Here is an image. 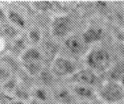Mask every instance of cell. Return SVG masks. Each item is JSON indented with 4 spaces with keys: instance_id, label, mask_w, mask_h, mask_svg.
Instances as JSON below:
<instances>
[{
    "instance_id": "1",
    "label": "cell",
    "mask_w": 124,
    "mask_h": 104,
    "mask_svg": "<svg viewBox=\"0 0 124 104\" xmlns=\"http://www.w3.org/2000/svg\"><path fill=\"white\" fill-rule=\"evenodd\" d=\"M75 22L72 17L67 13H59L50 19L49 33L56 41L63 40L72 34Z\"/></svg>"
},
{
    "instance_id": "2",
    "label": "cell",
    "mask_w": 124,
    "mask_h": 104,
    "mask_svg": "<svg viewBox=\"0 0 124 104\" xmlns=\"http://www.w3.org/2000/svg\"><path fill=\"white\" fill-rule=\"evenodd\" d=\"M85 62L93 71L103 72L110 67L111 56L105 49L95 48L87 53Z\"/></svg>"
},
{
    "instance_id": "3",
    "label": "cell",
    "mask_w": 124,
    "mask_h": 104,
    "mask_svg": "<svg viewBox=\"0 0 124 104\" xmlns=\"http://www.w3.org/2000/svg\"><path fill=\"white\" fill-rule=\"evenodd\" d=\"M49 67L57 79L69 78L77 70V66L74 61L62 55H58Z\"/></svg>"
},
{
    "instance_id": "4",
    "label": "cell",
    "mask_w": 124,
    "mask_h": 104,
    "mask_svg": "<svg viewBox=\"0 0 124 104\" xmlns=\"http://www.w3.org/2000/svg\"><path fill=\"white\" fill-rule=\"evenodd\" d=\"M100 95L106 103L117 104L121 103L124 98V88L119 83L110 79L102 84Z\"/></svg>"
},
{
    "instance_id": "5",
    "label": "cell",
    "mask_w": 124,
    "mask_h": 104,
    "mask_svg": "<svg viewBox=\"0 0 124 104\" xmlns=\"http://www.w3.org/2000/svg\"><path fill=\"white\" fill-rule=\"evenodd\" d=\"M39 48L42 53L44 58V63L45 65L49 66L52 61L60 55L61 46L58 45V41L49 36L47 37L45 36L43 41L39 46Z\"/></svg>"
},
{
    "instance_id": "6",
    "label": "cell",
    "mask_w": 124,
    "mask_h": 104,
    "mask_svg": "<svg viewBox=\"0 0 124 104\" xmlns=\"http://www.w3.org/2000/svg\"><path fill=\"white\" fill-rule=\"evenodd\" d=\"M24 8L15 7H7L8 22L13 25L22 32L30 27L28 14L24 12Z\"/></svg>"
},
{
    "instance_id": "7",
    "label": "cell",
    "mask_w": 124,
    "mask_h": 104,
    "mask_svg": "<svg viewBox=\"0 0 124 104\" xmlns=\"http://www.w3.org/2000/svg\"><path fill=\"white\" fill-rule=\"evenodd\" d=\"M63 46L71 55L79 56L85 52L86 45L84 42L81 35L72 33L63 40Z\"/></svg>"
},
{
    "instance_id": "8",
    "label": "cell",
    "mask_w": 124,
    "mask_h": 104,
    "mask_svg": "<svg viewBox=\"0 0 124 104\" xmlns=\"http://www.w3.org/2000/svg\"><path fill=\"white\" fill-rule=\"evenodd\" d=\"M68 79L71 84H80L91 87L96 84L98 78L95 72L89 68H85L77 69V72Z\"/></svg>"
},
{
    "instance_id": "9",
    "label": "cell",
    "mask_w": 124,
    "mask_h": 104,
    "mask_svg": "<svg viewBox=\"0 0 124 104\" xmlns=\"http://www.w3.org/2000/svg\"><path fill=\"white\" fill-rule=\"evenodd\" d=\"M52 101L58 104H74L76 97L70 88L59 87L54 88L52 92Z\"/></svg>"
},
{
    "instance_id": "10",
    "label": "cell",
    "mask_w": 124,
    "mask_h": 104,
    "mask_svg": "<svg viewBox=\"0 0 124 104\" xmlns=\"http://www.w3.org/2000/svg\"><path fill=\"white\" fill-rule=\"evenodd\" d=\"M23 33L30 46H39L45 36V31L34 24H31Z\"/></svg>"
},
{
    "instance_id": "11",
    "label": "cell",
    "mask_w": 124,
    "mask_h": 104,
    "mask_svg": "<svg viewBox=\"0 0 124 104\" xmlns=\"http://www.w3.org/2000/svg\"><path fill=\"white\" fill-rule=\"evenodd\" d=\"M29 44L27 42V40L25 37L24 33H22L20 36L15 38L13 41H10L8 45V53L12 56L20 58V56L22 55V53L29 47Z\"/></svg>"
},
{
    "instance_id": "12",
    "label": "cell",
    "mask_w": 124,
    "mask_h": 104,
    "mask_svg": "<svg viewBox=\"0 0 124 104\" xmlns=\"http://www.w3.org/2000/svg\"><path fill=\"white\" fill-rule=\"evenodd\" d=\"M21 65L28 63H44V58L39 46H29L20 56ZM45 64V63H44Z\"/></svg>"
},
{
    "instance_id": "13",
    "label": "cell",
    "mask_w": 124,
    "mask_h": 104,
    "mask_svg": "<svg viewBox=\"0 0 124 104\" xmlns=\"http://www.w3.org/2000/svg\"><path fill=\"white\" fill-rule=\"evenodd\" d=\"M70 89L76 98L79 97L82 101L94 100L95 93L91 87L80 84H71Z\"/></svg>"
},
{
    "instance_id": "14",
    "label": "cell",
    "mask_w": 124,
    "mask_h": 104,
    "mask_svg": "<svg viewBox=\"0 0 124 104\" xmlns=\"http://www.w3.org/2000/svg\"><path fill=\"white\" fill-rule=\"evenodd\" d=\"M56 79L57 78L50 70L49 67L45 66L39 74V75L35 78V85H39L50 89L54 88Z\"/></svg>"
},
{
    "instance_id": "15",
    "label": "cell",
    "mask_w": 124,
    "mask_h": 104,
    "mask_svg": "<svg viewBox=\"0 0 124 104\" xmlns=\"http://www.w3.org/2000/svg\"><path fill=\"white\" fill-rule=\"evenodd\" d=\"M103 30L97 27H90L81 34L84 42L86 46L94 44L101 40L103 37Z\"/></svg>"
},
{
    "instance_id": "16",
    "label": "cell",
    "mask_w": 124,
    "mask_h": 104,
    "mask_svg": "<svg viewBox=\"0 0 124 104\" xmlns=\"http://www.w3.org/2000/svg\"><path fill=\"white\" fill-rule=\"evenodd\" d=\"M31 98H34L45 104L52 102V92H50V89L39 85H35L31 88Z\"/></svg>"
},
{
    "instance_id": "17",
    "label": "cell",
    "mask_w": 124,
    "mask_h": 104,
    "mask_svg": "<svg viewBox=\"0 0 124 104\" xmlns=\"http://www.w3.org/2000/svg\"><path fill=\"white\" fill-rule=\"evenodd\" d=\"M30 3L31 8L35 13L46 16L53 12L55 8V2L52 1H33Z\"/></svg>"
},
{
    "instance_id": "18",
    "label": "cell",
    "mask_w": 124,
    "mask_h": 104,
    "mask_svg": "<svg viewBox=\"0 0 124 104\" xmlns=\"http://www.w3.org/2000/svg\"><path fill=\"white\" fill-rule=\"evenodd\" d=\"M22 33V31L14 27L13 25L10 24L9 22H7L5 24L2 25V31L1 36L4 39H6L8 42L13 41L15 38H16L18 36H20Z\"/></svg>"
},
{
    "instance_id": "19",
    "label": "cell",
    "mask_w": 124,
    "mask_h": 104,
    "mask_svg": "<svg viewBox=\"0 0 124 104\" xmlns=\"http://www.w3.org/2000/svg\"><path fill=\"white\" fill-rule=\"evenodd\" d=\"M31 88H28V87L23 85V84H20L16 87V88L14 91L12 96L14 97V98L18 99V100L26 102L28 103V101L31 99Z\"/></svg>"
},
{
    "instance_id": "20",
    "label": "cell",
    "mask_w": 124,
    "mask_h": 104,
    "mask_svg": "<svg viewBox=\"0 0 124 104\" xmlns=\"http://www.w3.org/2000/svg\"><path fill=\"white\" fill-rule=\"evenodd\" d=\"M124 76V60H121L117 64H115L111 68L110 72H109V78L111 80L115 82H119Z\"/></svg>"
},
{
    "instance_id": "21",
    "label": "cell",
    "mask_w": 124,
    "mask_h": 104,
    "mask_svg": "<svg viewBox=\"0 0 124 104\" xmlns=\"http://www.w3.org/2000/svg\"><path fill=\"white\" fill-rule=\"evenodd\" d=\"M18 84V78L15 74H13L12 77H10L7 81H5L2 84V91L12 95Z\"/></svg>"
},
{
    "instance_id": "22",
    "label": "cell",
    "mask_w": 124,
    "mask_h": 104,
    "mask_svg": "<svg viewBox=\"0 0 124 104\" xmlns=\"http://www.w3.org/2000/svg\"><path fill=\"white\" fill-rule=\"evenodd\" d=\"M8 22L7 8L0 4V24L3 25Z\"/></svg>"
},
{
    "instance_id": "23",
    "label": "cell",
    "mask_w": 124,
    "mask_h": 104,
    "mask_svg": "<svg viewBox=\"0 0 124 104\" xmlns=\"http://www.w3.org/2000/svg\"><path fill=\"white\" fill-rule=\"evenodd\" d=\"M27 104H45V103H42V102H39L38 100H35L34 98H31L30 100L28 101Z\"/></svg>"
},
{
    "instance_id": "24",
    "label": "cell",
    "mask_w": 124,
    "mask_h": 104,
    "mask_svg": "<svg viewBox=\"0 0 124 104\" xmlns=\"http://www.w3.org/2000/svg\"><path fill=\"white\" fill-rule=\"evenodd\" d=\"M11 104H27V103L26 102H23V101H21V100H18V99L14 98L11 103Z\"/></svg>"
},
{
    "instance_id": "25",
    "label": "cell",
    "mask_w": 124,
    "mask_h": 104,
    "mask_svg": "<svg viewBox=\"0 0 124 104\" xmlns=\"http://www.w3.org/2000/svg\"><path fill=\"white\" fill-rule=\"evenodd\" d=\"M78 104H97L94 102V100H91V101H82L81 103H79Z\"/></svg>"
},
{
    "instance_id": "26",
    "label": "cell",
    "mask_w": 124,
    "mask_h": 104,
    "mask_svg": "<svg viewBox=\"0 0 124 104\" xmlns=\"http://www.w3.org/2000/svg\"><path fill=\"white\" fill-rule=\"evenodd\" d=\"M118 83H119V84H121V85H122V86H123V88H124V76H123V78H121V79H120V80H119V82H118Z\"/></svg>"
},
{
    "instance_id": "27",
    "label": "cell",
    "mask_w": 124,
    "mask_h": 104,
    "mask_svg": "<svg viewBox=\"0 0 124 104\" xmlns=\"http://www.w3.org/2000/svg\"><path fill=\"white\" fill-rule=\"evenodd\" d=\"M48 104H58V103H54V101H52V102H50V103H48Z\"/></svg>"
},
{
    "instance_id": "28",
    "label": "cell",
    "mask_w": 124,
    "mask_h": 104,
    "mask_svg": "<svg viewBox=\"0 0 124 104\" xmlns=\"http://www.w3.org/2000/svg\"><path fill=\"white\" fill-rule=\"evenodd\" d=\"M1 31H2V25L0 24V36H1Z\"/></svg>"
},
{
    "instance_id": "29",
    "label": "cell",
    "mask_w": 124,
    "mask_h": 104,
    "mask_svg": "<svg viewBox=\"0 0 124 104\" xmlns=\"http://www.w3.org/2000/svg\"><path fill=\"white\" fill-rule=\"evenodd\" d=\"M117 104H123V103H117Z\"/></svg>"
}]
</instances>
